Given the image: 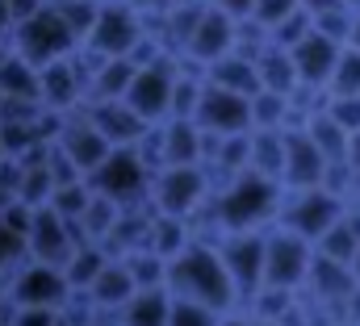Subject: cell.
I'll return each mask as SVG.
<instances>
[{
  "label": "cell",
  "mask_w": 360,
  "mask_h": 326,
  "mask_svg": "<svg viewBox=\"0 0 360 326\" xmlns=\"http://www.w3.org/2000/svg\"><path fill=\"white\" fill-rule=\"evenodd\" d=\"M0 326H13V306L0 297Z\"/></svg>",
  "instance_id": "obj_3"
},
{
  "label": "cell",
  "mask_w": 360,
  "mask_h": 326,
  "mask_svg": "<svg viewBox=\"0 0 360 326\" xmlns=\"http://www.w3.org/2000/svg\"><path fill=\"white\" fill-rule=\"evenodd\" d=\"M8 46H13V55H21L30 67H46V63L72 55V51H76V38H72V30L63 25V17L55 13V4H42L38 13H30L25 21L13 25Z\"/></svg>",
  "instance_id": "obj_1"
},
{
  "label": "cell",
  "mask_w": 360,
  "mask_h": 326,
  "mask_svg": "<svg viewBox=\"0 0 360 326\" xmlns=\"http://www.w3.org/2000/svg\"><path fill=\"white\" fill-rule=\"evenodd\" d=\"M0 155H4V151H0Z\"/></svg>",
  "instance_id": "obj_4"
},
{
  "label": "cell",
  "mask_w": 360,
  "mask_h": 326,
  "mask_svg": "<svg viewBox=\"0 0 360 326\" xmlns=\"http://www.w3.org/2000/svg\"><path fill=\"white\" fill-rule=\"evenodd\" d=\"M0 100H34L38 105V67H30L21 55H8L0 63Z\"/></svg>",
  "instance_id": "obj_2"
}]
</instances>
